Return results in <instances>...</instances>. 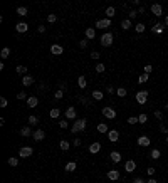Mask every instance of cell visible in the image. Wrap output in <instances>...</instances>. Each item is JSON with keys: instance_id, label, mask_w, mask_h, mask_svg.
<instances>
[{"instance_id": "5b68a950", "label": "cell", "mask_w": 168, "mask_h": 183, "mask_svg": "<svg viewBox=\"0 0 168 183\" xmlns=\"http://www.w3.org/2000/svg\"><path fill=\"white\" fill-rule=\"evenodd\" d=\"M103 116L104 118H108V119H114L116 118V111L113 109V107H103Z\"/></svg>"}, {"instance_id": "7bdbcfd3", "label": "cell", "mask_w": 168, "mask_h": 183, "mask_svg": "<svg viewBox=\"0 0 168 183\" xmlns=\"http://www.w3.org/2000/svg\"><path fill=\"white\" fill-rule=\"evenodd\" d=\"M62 96H64V91H62V89H57V91L54 93V97H56V99H61Z\"/></svg>"}, {"instance_id": "d6986e66", "label": "cell", "mask_w": 168, "mask_h": 183, "mask_svg": "<svg viewBox=\"0 0 168 183\" xmlns=\"http://www.w3.org/2000/svg\"><path fill=\"white\" fill-rule=\"evenodd\" d=\"M37 104H39V99H37L35 96H30L29 99H27V106L29 107H35Z\"/></svg>"}, {"instance_id": "e7e4bbea", "label": "cell", "mask_w": 168, "mask_h": 183, "mask_svg": "<svg viewBox=\"0 0 168 183\" xmlns=\"http://www.w3.org/2000/svg\"><path fill=\"white\" fill-rule=\"evenodd\" d=\"M163 24H165V25H168V15L165 17V22H163Z\"/></svg>"}, {"instance_id": "83f0119b", "label": "cell", "mask_w": 168, "mask_h": 183, "mask_svg": "<svg viewBox=\"0 0 168 183\" xmlns=\"http://www.w3.org/2000/svg\"><path fill=\"white\" fill-rule=\"evenodd\" d=\"M129 27H131V20H129V19H124L123 22H121V29H123V30H128Z\"/></svg>"}, {"instance_id": "11a10c76", "label": "cell", "mask_w": 168, "mask_h": 183, "mask_svg": "<svg viewBox=\"0 0 168 183\" xmlns=\"http://www.w3.org/2000/svg\"><path fill=\"white\" fill-rule=\"evenodd\" d=\"M91 57L93 59H99V52L98 50H93V52H91Z\"/></svg>"}, {"instance_id": "30bf717a", "label": "cell", "mask_w": 168, "mask_h": 183, "mask_svg": "<svg viewBox=\"0 0 168 183\" xmlns=\"http://www.w3.org/2000/svg\"><path fill=\"white\" fill-rule=\"evenodd\" d=\"M64 52V47H61L59 44H52L50 46V54H54V56H61Z\"/></svg>"}, {"instance_id": "7c38bea8", "label": "cell", "mask_w": 168, "mask_h": 183, "mask_svg": "<svg viewBox=\"0 0 168 183\" xmlns=\"http://www.w3.org/2000/svg\"><path fill=\"white\" fill-rule=\"evenodd\" d=\"M32 136H34V139H35V141H42V139L46 138V133H44V129H35Z\"/></svg>"}, {"instance_id": "680465c9", "label": "cell", "mask_w": 168, "mask_h": 183, "mask_svg": "<svg viewBox=\"0 0 168 183\" xmlns=\"http://www.w3.org/2000/svg\"><path fill=\"white\" fill-rule=\"evenodd\" d=\"M106 93H108V94H114V87L108 86V87H106Z\"/></svg>"}, {"instance_id": "44dd1931", "label": "cell", "mask_w": 168, "mask_h": 183, "mask_svg": "<svg viewBox=\"0 0 168 183\" xmlns=\"http://www.w3.org/2000/svg\"><path fill=\"white\" fill-rule=\"evenodd\" d=\"M76 168H78V163H76V161H69V163L66 165V168H64V170H66V171H74V170H76Z\"/></svg>"}, {"instance_id": "6f0895ef", "label": "cell", "mask_w": 168, "mask_h": 183, "mask_svg": "<svg viewBox=\"0 0 168 183\" xmlns=\"http://www.w3.org/2000/svg\"><path fill=\"white\" fill-rule=\"evenodd\" d=\"M160 131H161V133H168V128L165 124H160Z\"/></svg>"}, {"instance_id": "003e7915", "label": "cell", "mask_w": 168, "mask_h": 183, "mask_svg": "<svg viewBox=\"0 0 168 183\" xmlns=\"http://www.w3.org/2000/svg\"><path fill=\"white\" fill-rule=\"evenodd\" d=\"M167 145H168V136H167Z\"/></svg>"}, {"instance_id": "4fadbf2b", "label": "cell", "mask_w": 168, "mask_h": 183, "mask_svg": "<svg viewBox=\"0 0 168 183\" xmlns=\"http://www.w3.org/2000/svg\"><path fill=\"white\" fill-rule=\"evenodd\" d=\"M138 145L143 146V148H146V146L151 145V141H150L148 136H139V138H138Z\"/></svg>"}, {"instance_id": "be15d7a7", "label": "cell", "mask_w": 168, "mask_h": 183, "mask_svg": "<svg viewBox=\"0 0 168 183\" xmlns=\"http://www.w3.org/2000/svg\"><path fill=\"white\" fill-rule=\"evenodd\" d=\"M141 14H145V9L141 7V9H138V15H141Z\"/></svg>"}, {"instance_id": "6da1fadb", "label": "cell", "mask_w": 168, "mask_h": 183, "mask_svg": "<svg viewBox=\"0 0 168 183\" xmlns=\"http://www.w3.org/2000/svg\"><path fill=\"white\" fill-rule=\"evenodd\" d=\"M86 129V119L84 118H81V119H76L74 121V124H72V133L76 135V133H81V131H84Z\"/></svg>"}, {"instance_id": "4dcf8cb0", "label": "cell", "mask_w": 168, "mask_h": 183, "mask_svg": "<svg viewBox=\"0 0 168 183\" xmlns=\"http://www.w3.org/2000/svg\"><path fill=\"white\" fill-rule=\"evenodd\" d=\"M135 30H136L138 34H143V32H145V24H143V22L136 24V25H135Z\"/></svg>"}, {"instance_id": "b9f144b4", "label": "cell", "mask_w": 168, "mask_h": 183, "mask_svg": "<svg viewBox=\"0 0 168 183\" xmlns=\"http://www.w3.org/2000/svg\"><path fill=\"white\" fill-rule=\"evenodd\" d=\"M17 72L19 74H27V67L25 66H17Z\"/></svg>"}, {"instance_id": "60d3db41", "label": "cell", "mask_w": 168, "mask_h": 183, "mask_svg": "<svg viewBox=\"0 0 168 183\" xmlns=\"http://www.w3.org/2000/svg\"><path fill=\"white\" fill-rule=\"evenodd\" d=\"M104 64L103 62H99V64H96V72H104Z\"/></svg>"}, {"instance_id": "7402d4cb", "label": "cell", "mask_w": 168, "mask_h": 183, "mask_svg": "<svg viewBox=\"0 0 168 183\" xmlns=\"http://www.w3.org/2000/svg\"><path fill=\"white\" fill-rule=\"evenodd\" d=\"M94 37H96V30L93 29V27L86 29V39H91V40H93Z\"/></svg>"}, {"instance_id": "7a4b0ae2", "label": "cell", "mask_w": 168, "mask_h": 183, "mask_svg": "<svg viewBox=\"0 0 168 183\" xmlns=\"http://www.w3.org/2000/svg\"><path fill=\"white\" fill-rule=\"evenodd\" d=\"M113 35H114V34H111V32H104V34L101 35V46H104V47L113 46Z\"/></svg>"}, {"instance_id": "ab89813d", "label": "cell", "mask_w": 168, "mask_h": 183, "mask_svg": "<svg viewBox=\"0 0 168 183\" xmlns=\"http://www.w3.org/2000/svg\"><path fill=\"white\" fill-rule=\"evenodd\" d=\"M114 14H116L114 7H108V9H106V15H108V19H109V17H113Z\"/></svg>"}, {"instance_id": "d6a6232c", "label": "cell", "mask_w": 168, "mask_h": 183, "mask_svg": "<svg viewBox=\"0 0 168 183\" xmlns=\"http://www.w3.org/2000/svg\"><path fill=\"white\" fill-rule=\"evenodd\" d=\"M59 114H61V111L57 109V107H54V109H50V118L52 119H56V118H59Z\"/></svg>"}, {"instance_id": "f1b7e54d", "label": "cell", "mask_w": 168, "mask_h": 183, "mask_svg": "<svg viewBox=\"0 0 168 183\" xmlns=\"http://www.w3.org/2000/svg\"><path fill=\"white\" fill-rule=\"evenodd\" d=\"M91 96H93V99H96V101H101L104 94H103L101 91H93V94H91Z\"/></svg>"}, {"instance_id": "db71d44e", "label": "cell", "mask_w": 168, "mask_h": 183, "mask_svg": "<svg viewBox=\"0 0 168 183\" xmlns=\"http://www.w3.org/2000/svg\"><path fill=\"white\" fill-rule=\"evenodd\" d=\"M59 126L62 128V129H66V128H67V121H66V119H62V121L59 123Z\"/></svg>"}, {"instance_id": "f546056e", "label": "cell", "mask_w": 168, "mask_h": 183, "mask_svg": "<svg viewBox=\"0 0 168 183\" xmlns=\"http://www.w3.org/2000/svg\"><path fill=\"white\" fill-rule=\"evenodd\" d=\"M37 123H39V118H37V116H34V114H30L29 116V124L30 126H35Z\"/></svg>"}, {"instance_id": "1f68e13d", "label": "cell", "mask_w": 168, "mask_h": 183, "mask_svg": "<svg viewBox=\"0 0 168 183\" xmlns=\"http://www.w3.org/2000/svg\"><path fill=\"white\" fill-rule=\"evenodd\" d=\"M150 156H151L153 160H158L160 156H161V153H160V150H151V153H150Z\"/></svg>"}, {"instance_id": "8d00e7d4", "label": "cell", "mask_w": 168, "mask_h": 183, "mask_svg": "<svg viewBox=\"0 0 168 183\" xmlns=\"http://www.w3.org/2000/svg\"><path fill=\"white\" fill-rule=\"evenodd\" d=\"M148 79H150V76H148V74H141V76L138 77V82H139V84H145V82H146Z\"/></svg>"}, {"instance_id": "bcb514c9", "label": "cell", "mask_w": 168, "mask_h": 183, "mask_svg": "<svg viewBox=\"0 0 168 183\" xmlns=\"http://www.w3.org/2000/svg\"><path fill=\"white\" fill-rule=\"evenodd\" d=\"M17 99H29V97L25 94V91H20L19 94H17Z\"/></svg>"}, {"instance_id": "6125c7cd", "label": "cell", "mask_w": 168, "mask_h": 183, "mask_svg": "<svg viewBox=\"0 0 168 183\" xmlns=\"http://www.w3.org/2000/svg\"><path fill=\"white\" fill-rule=\"evenodd\" d=\"M146 183H158V182H156V180H155V178L151 176V178H150V180H148V182H146Z\"/></svg>"}, {"instance_id": "681fc988", "label": "cell", "mask_w": 168, "mask_h": 183, "mask_svg": "<svg viewBox=\"0 0 168 183\" xmlns=\"http://www.w3.org/2000/svg\"><path fill=\"white\" fill-rule=\"evenodd\" d=\"M79 47H81V49H86V47H88V39L81 40V42H79Z\"/></svg>"}, {"instance_id": "74e56055", "label": "cell", "mask_w": 168, "mask_h": 183, "mask_svg": "<svg viewBox=\"0 0 168 183\" xmlns=\"http://www.w3.org/2000/svg\"><path fill=\"white\" fill-rule=\"evenodd\" d=\"M17 14H19V15H27V14H29V9H27V7H19V9H17Z\"/></svg>"}, {"instance_id": "277c9868", "label": "cell", "mask_w": 168, "mask_h": 183, "mask_svg": "<svg viewBox=\"0 0 168 183\" xmlns=\"http://www.w3.org/2000/svg\"><path fill=\"white\" fill-rule=\"evenodd\" d=\"M32 153H34V150L30 146H22L19 150V156H22V158H29V156H32Z\"/></svg>"}, {"instance_id": "91938a15", "label": "cell", "mask_w": 168, "mask_h": 183, "mask_svg": "<svg viewBox=\"0 0 168 183\" xmlns=\"http://www.w3.org/2000/svg\"><path fill=\"white\" fill-rule=\"evenodd\" d=\"M133 183H146V182H145L143 178H139V176H138V178H135V180H133Z\"/></svg>"}, {"instance_id": "cb8c5ba5", "label": "cell", "mask_w": 168, "mask_h": 183, "mask_svg": "<svg viewBox=\"0 0 168 183\" xmlns=\"http://www.w3.org/2000/svg\"><path fill=\"white\" fill-rule=\"evenodd\" d=\"M109 156H111V161H114V163H119V161H121V154H119L118 151H113Z\"/></svg>"}, {"instance_id": "f5cc1de1", "label": "cell", "mask_w": 168, "mask_h": 183, "mask_svg": "<svg viewBox=\"0 0 168 183\" xmlns=\"http://www.w3.org/2000/svg\"><path fill=\"white\" fill-rule=\"evenodd\" d=\"M155 171H156V170H155V168H153V166H150L148 170H146V173H148L150 176H153V175H155Z\"/></svg>"}, {"instance_id": "ffe728a7", "label": "cell", "mask_w": 168, "mask_h": 183, "mask_svg": "<svg viewBox=\"0 0 168 183\" xmlns=\"http://www.w3.org/2000/svg\"><path fill=\"white\" fill-rule=\"evenodd\" d=\"M78 86H79L81 89H84V87L88 86V79H86V76H79L78 77Z\"/></svg>"}, {"instance_id": "f907efd6", "label": "cell", "mask_w": 168, "mask_h": 183, "mask_svg": "<svg viewBox=\"0 0 168 183\" xmlns=\"http://www.w3.org/2000/svg\"><path fill=\"white\" fill-rule=\"evenodd\" d=\"M78 99H79V101L82 103V104H84V106H88V104H89V103H88V99H86L84 96H78Z\"/></svg>"}, {"instance_id": "d590c367", "label": "cell", "mask_w": 168, "mask_h": 183, "mask_svg": "<svg viewBox=\"0 0 168 183\" xmlns=\"http://www.w3.org/2000/svg\"><path fill=\"white\" fill-rule=\"evenodd\" d=\"M9 165H10V166H17V165H19V158L10 156V158H9Z\"/></svg>"}, {"instance_id": "c3c4849f", "label": "cell", "mask_w": 168, "mask_h": 183, "mask_svg": "<svg viewBox=\"0 0 168 183\" xmlns=\"http://www.w3.org/2000/svg\"><path fill=\"white\" fill-rule=\"evenodd\" d=\"M151 71H153V66H151V64H146V66H145V74H150Z\"/></svg>"}, {"instance_id": "836d02e7", "label": "cell", "mask_w": 168, "mask_h": 183, "mask_svg": "<svg viewBox=\"0 0 168 183\" xmlns=\"http://www.w3.org/2000/svg\"><path fill=\"white\" fill-rule=\"evenodd\" d=\"M138 121L141 123V124H145V123L148 121V116L145 114V113H141V114H138Z\"/></svg>"}, {"instance_id": "8992f818", "label": "cell", "mask_w": 168, "mask_h": 183, "mask_svg": "<svg viewBox=\"0 0 168 183\" xmlns=\"http://www.w3.org/2000/svg\"><path fill=\"white\" fill-rule=\"evenodd\" d=\"M118 138H119V131H118V129H109L108 139L111 141V143H116V141H118Z\"/></svg>"}, {"instance_id": "3957f363", "label": "cell", "mask_w": 168, "mask_h": 183, "mask_svg": "<svg viewBox=\"0 0 168 183\" xmlns=\"http://www.w3.org/2000/svg\"><path fill=\"white\" fill-rule=\"evenodd\" d=\"M135 97H136V103L138 104H145L148 101V91H138Z\"/></svg>"}, {"instance_id": "f35d334b", "label": "cell", "mask_w": 168, "mask_h": 183, "mask_svg": "<svg viewBox=\"0 0 168 183\" xmlns=\"http://www.w3.org/2000/svg\"><path fill=\"white\" fill-rule=\"evenodd\" d=\"M136 123H139L138 116H129L128 118V124H136Z\"/></svg>"}, {"instance_id": "d4e9b609", "label": "cell", "mask_w": 168, "mask_h": 183, "mask_svg": "<svg viewBox=\"0 0 168 183\" xmlns=\"http://www.w3.org/2000/svg\"><path fill=\"white\" fill-rule=\"evenodd\" d=\"M69 146H71V143H69V141H66V139H62V141L59 143V148L62 150V151H67V150H69Z\"/></svg>"}, {"instance_id": "9a60e30c", "label": "cell", "mask_w": 168, "mask_h": 183, "mask_svg": "<svg viewBox=\"0 0 168 183\" xmlns=\"http://www.w3.org/2000/svg\"><path fill=\"white\" fill-rule=\"evenodd\" d=\"M89 151L93 154L99 153V151H101V143H98V141H96V143H91V145H89Z\"/></svg>"}, {"instance_id": "7dc6e473", "label": "cell", "mask_w": 168, "mask_h": 183, "mask_svg": "<svg viewBox=\"0 0 168 183\" xmlns=\"http://www.w3.org/2000/svg\"><path fill=\"white\" fill-rule=\"evenodd\" d=\"M7 104H9V101H7L5 97H0V106H2V107H7Z\"/></svg>"}, {"instance_id": "e0dca14e", "label": "cell", "mask_w": 168, "mask_h": 183, "mask_svg": "<svg viewBox=\"0 0 168 183\" xmlns=\"http://www.w3.org/2000/svg\"><path fill=\"white\" fill-rule=\"evenodd\" d=\"M76 109H74V107L71 106V107H67V109H66V118H67V119H76Z\"/></svg>"}, {"instance_id": "4316f807", "label": "cell", "mask_w": 168, "mask_h": 183, "mask_svg": "<svg viewBox=\"0 0 168 183\" xmlns=\"http://www.w3.org/2000/svg\"><path fill=\"white\" fill-rule=\"evenodd\" d=\"M9 56H10V49L9 47H3L2 50H0V57L2 59H7Z\"/></svg>"}, {"instance_id": "2e32d148", "label": "cell", "mask_w": 168, "mask_h": 183, "mask_svg": "<svg viewBox=\"0 0 168 183\" xmlns=\"http://www.w3.org/2000/svg\"><path fill=\"white\" fill-rule=\"evenodd\" d=\"M22 84H24L25 87L32 86V84H34V77L32 76H22Z\"/></svg>"}, {"instance_id": "816d5d0a", "label": "cell", "mask_w": 168, "mask_h": 183, "mask_svg": "<svg viewBox=\"0 0 168 183\" xmlns=\"http://www.w3.org/2000/svg\"><path fill=\"white\" fill-rule=\"evenodd\" d=\"M155 118H156V119H161V118H163V113H161V111H158V109H156V111H155Z\"/></svg>"}, {"instance_id": "484cf974", "label": "cell", "mask_w": 168, "mask_h": 183, "mask_svg": "<svg viewBox=\"0 0 168 183\" xmlns=\"http://www.w3.org/2000/svg\"><path fill=\"white\" fill-rule=\"evenodd\" d=\"M98 131L99 133H109V128H108V124H104V123H101V124H98Z\"/></svg>"}, {"instance_id": "ba28073f", "label": "cell", "mask_w": 168, "mask_h": 183, "mask_svg": "<svg viewBox=\"0 0 168 183\" xmlns=\"http://www.w3.org/2000/svg\"><path fill=\"white\" fill-rule=\"evenodd\" d=\"M109 25H111V20L109 19H101L96 22V29H108Z\"/></svg>"}, {"instance_id": "ac0fdd59", "label": "cell", "mask_w": 168, "mask_h": 183, "mask_svg": "<svg viewBox=\"0 0 168 183\" xmlns=\"http://www.w3.org/2000/svg\"><path fill=\"white\" fill-rule=\"evenodd\" d=\"M108 178H109V180H113V182L119 180V171H118V170H109V171H108Z\"/></svg>"}, {"instance_id": "9c48e42d", "label": "cell", "mask_w": 168, "mask_h": 183, "mask_svg": "<svg viewBox=\"0 0 168 183\" xmlns=\"http://www.w3.org/2000/svg\"><path fill=\"white\" fill-rule=\"evenodd\" d=\"M124 170H126L128 173H133V171L136 170V161H135V160H128V161L124 163Z\"/></svg>"}, {"instance_id": "e575fe53", "label": "cell", "mask_w": 168, "mask_h": 183, "mask_svg": "<svg viewBox=\"0 0 168 183\" xmlns=\"http://www.w3.org/2000/svg\"><path fill=\"white\" fill-rule=\"evenodd\" d=\"M116 93H118L119 97H126V94H128V91H126L124 87H118V91H116Z\"/></svg>"}, {"instance_id": "5bb4252c", "label": "cell", "mask_w": 168, "mask_h": 183, "mask_svg": "<svg viewBox=\"0 0 168 183\" xmlns=\"http://www.w3.org/2000/svg\"><path fill=\"white\" fill-rule=\"evenodd\" d=\"M15 29H17V32H19V34H25V32L29 30V25H27L25 22H19Z\"/></svg>"}, {"instance_id": "603a6c76", "label": "cell", "mask_w": 168, "mask_h": 183, "mask_svg": "<svg viewBox=\"0 0 168 183\" xmlns=\"http://www.w3.org/2000/svg\"><path fill=\"white\" fill-rule=\"evenodd\" d=\"M20 135L24 136V138H27V136L34 135V133H32V129H30L29 126H25V128H22V129H20Z\"/></svg>"}, {"instance_id": "f6af8a7d", "label": "cell", "mask_w": 168, "mask_h": 183, "mask_svg": "<svg viewBox=\"0 0 168 183\" xmlns=\"http://www.w3.org/2000/svg\"><path fill=\"white\" fill-rule=\"evenodd\" d=\"M136 15H138V10H133V9L129 10V20H131V19H136Z\"/></svg>"}, {"instance_id": "9f6ffc18", "label": "cell", "mask_w": 168, "mask_h": 183, "mask_svg": "<svg viewBox=\"0 0 168 183\" xmlns=\"http://www.w3.org/2000/svg\"><path fill=\"white\" fill-rule=\"evenodd\" d=\"M81 143H82V141H81L79 138H76V139H74V141H72V145L76 146V148H78V146H81Z\"/></svg>"}, {"instance_id": "94428289", "label": "cell", "mask_w": 168, "mask_h": 183, "mask_svg": "<svg viewBox=\"0 0 168 183\" xmlns=\"http://www.w3.org/2000/svg\"><path fill=\"white\" fill-rule=\"evenodd\" d=\"M39 32L42 34V32H46V25H39Z\"/></svg>"}, {"instance_id": "52a82bcc", "label": "cell", "mask_w": 168, "mask_h": 183, "mask_svg": "<svg viewBox=\"0 0 168 183\" xmlns=\"http://www.w3.org/2000/svg\"><path fill=\"white\" fill-rule=\"evenodd\" d=\"M151 12H153V15L161 17V15H163V7H161L160 3H153V5H151Z\"/></svg>"}, {"instance_id": "8fae6325", "label": "cell", "mask_w": 168, "mask_h": 183, "mask_svg": "<svg viewBox=\"0 0 168 183\" xmlns=\"http://www.w3.org/2000/svg\"><path fill=\"white\" fill-rule=\"evenodd\" d=\"M163 30H165V24H155V25H153V27H151V32H153V34H163Z\"/></svg>"}, {"instance_id": "03108f58", "label": "cell", "mask_w": 168, "mask_h": 183, "mask_svg": "<svg viewBox=\"0 0 168 183\" xmlns=\"http://www.w3.org/2000/svg\"><path fill=\"white\" fill-rule=\"evenodd\" d=\"M165 109H167V111H168V103H167V104H165Z\"/></svg>"}, {"instance_id": "ee69618b", "label": "cell", "mask_w": 168, "mask_h": 183, "mask_svg": "<svg viewBox=\"0 0 168 183\" xmlns=\"http://www.w3.org/2000/svg\"><path fill=\"white\" fill-rule=\"evenodd\" d=\"M56 20H57V17H56L54 14H49V15H47V22H50V24H54Z\"/></svg>"}]
</instances>
